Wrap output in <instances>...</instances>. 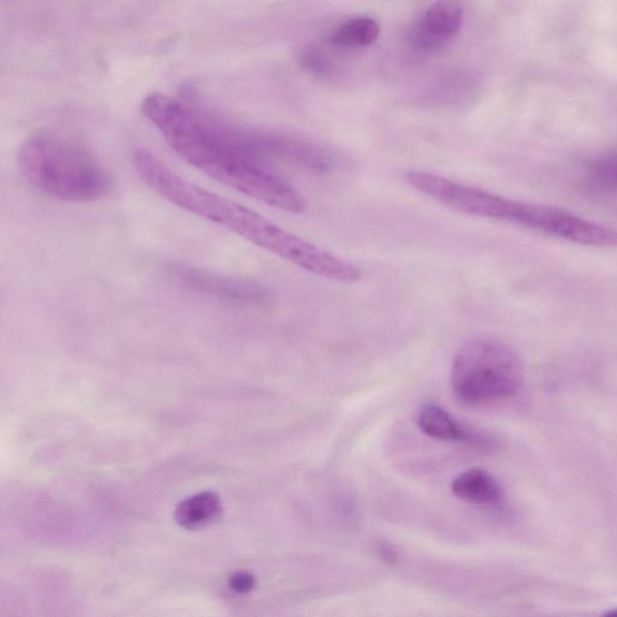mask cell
<instances>
[{"label": "cell", "mask_w": 617, "mask_h": 617, "mask_svg": "<svg viewBox=\"0 0 617 617\" xmlns=\"http://www.w3.org/2000/svg\"><path fill=\"white\" fill-rule=\"evenodd\" d=\"M600 617H617V609L610 610L601 615Z\"/></svg>", "instance_id": "4fadbf2b"}, {"label": "cell", "mask_w": 617, "mask_h": 617, "mask_svg": "<svg viewBox=\"0 0 617 617\" xmlns=\"http://www.w3.org/2000/svg\"><path fill=\"white\" fill-rule=\"evenodd\" d=\"M589 179L595 187L617 194V151L597 157L589 167Z\"/></svg>", "instance_id": "9c48e42d"}, {"label": "cell", "mask_w": 617, "mask_h": 617, "mask_svg": "<svg viewBox=\"0 0 617 617\" xmlns=\"http://www.w3.org/2000/svg\"><path fill=\"white\" fill-rule=\"evenodd\" d=\"M300 62L303 68L315 76H327L331 71V61L325 52L317 48H306L300 56Z\"/></svg>", "instance_id": "30bf717a"}, {"label": "cell", "mask_w": 617, "mask_h": 617, "mask_svg": "<svg viewBox=\"0 0 617 617\" xmlns=\"http://www.w3.org/2000/svg\"><path fill=\"white\" fill-rule=\"evenodd\" d=\"M450 384L454 399L466 407L507 401L522 389V363L509 345L482 337L454 356Z\"/></svg>", "instance_id": "3957f363"}, {"label": "cell", "mask_w": 617, "mask_h": 617, "mask_svg": "<svg viewBox=\"0 0 617 617\" xmlns=\"http://www.w3.org/2000/svg\"><path fill=\"white\" fill-rule=\"evenodd\" d=\"M463 21L464 8L461 3L451 0L433 3L411 27L409 47L418 53L437 52L459 36Z\"/></svg>", "instance_id": "277c9868"}, {"label": "cell", "mask_w": 617, "mask_h": 617, "mask_svg": "<svg viewBox=\"0 0 617 617\" xmlns=\"http://www.w3.org/2000/svg\"><path fill=\"white\" fill-rule=\"evenodd\" d=\"M451 491L464 503L479 507L496 506L503 498L501 483L482 468L464 470L452 481Z\"/></svg>", "instance_id": "5b68a950"}, {"label": "cell", "mask_w": 617, "mask_h": 617, "mask_svg": "<svg viewBox=\"0 0 617 617\" xmlns=\"http://www.w3.org/2000/svg\"><path fill=\"white\" fill-rule=\"evenodd\" d=\"M380 32L376 20L370 17H356L335 27L330 36V42L340 49H363L373 46Z\"/></svg>", "instance_id": "ba28073f"}, {"label": "cell", "mask_w": 617, "mask_h": 617, "mask_svg": "<svg viewBox=\"0 0 617 617\" xmlns=\"http://www.w3.org/2000/svg\"><path fill=\"white\" fill-rule=\"evenodd\" d=\"M228 585L234 592L245 595L255 589L256 579L248 571H235L229 577Z\"/></svg>", "instance_id": "8fae6325"}, {"label": "cell", "mask_w": 617, "mask_h": 617, "mask_svg": "<svg viewBox=\"0 0 617 617\" xmlns=\"http://www.w3.org/2000/svg\"><path fill=\"white\" fill-rule=\"evenodd\" d=\"M419 428L428 437L442 442H463L482 444L484 440L454 419L439 405L430 404L422 408L419 415Z\"/></svg>", "instance_id": "8992f818"}, {"label": "cell", "mask_w": 617, "mask_h": 617, "mask_svg": "<svg viewBox=\"0 0 617 617\" xmlns=\"http://www.w3.org/2000/svg\"><path fill=\"white\" fill-rule=\"evenodd\" d=\"M22 178L39 193L75 203L96 202L112 189L111 176L82 145L53 135L27 139L19 151Z\"/></svg>", "instance_id": "7a4b0ae2"}, {"label": "cell", "mask_w": 617, "mask_h": 617, "mask_svg": "<svg viewBox=\"0 0 617 617\" xmlns=\"http://www.w3.org/2000/svg\"><path fill=\"white\" fill-rule=\"evenodd\" d=\"M141 112L176 154L210 178L278 210L306 212L300 190L244 148L237 124L159 92L144 98Z\"/></svg>", "instance_id": "6da1fadb"}, {"label": "cell", "mask_w": 617, "mask_h": 617, "mask_svg": "<svg viewBox=\"0 0 617 617\" xmlns=\"http://www.w3.org/2000/svg\"><path fill=\"white\" fill-rule=\"evenodd\" d=\"M380 555L383 556L384 560L388 562H394L396 560L395 552L388 546V543H383V546L379 549Z\"/></svg>", "instance_id": "7c38bea8"}, {"label": "cell", "mask_w": 617, "mask_h": 617, "mask_svg": "<svg viewBox=\"0 0 617 617\" xmlns=\"http://www.w3.org/2000/svg\"><path fill=\"white\" fill-rule=\"evenodd\" d=\"M223 512L222 498L216 492L205 491L176 506L174 519L185 530L197 531L222 519Z\"/></svg>", "instance_id": "52a82bcc"}]
</instances>
